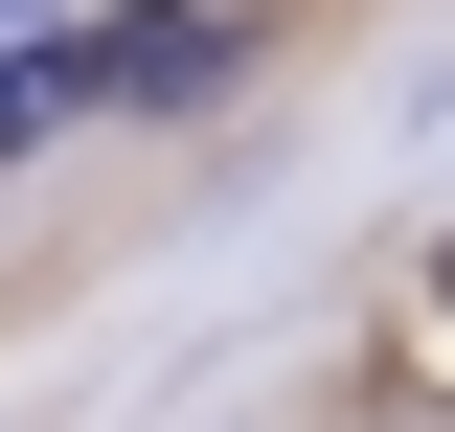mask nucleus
<instances>
[{
  "instance_id": "f257e3e1",
  "label": "nucleus",
  "mask_w": 455,
  "mask_h": 432,
  "mask_svg": "<svg viewBox=\"0 0 455 432\" xmlns=\"http://www.w3.org/2000/svg\"><path fill=\"white\" fill-rule=\"evenodd\" d=\"M387 387H410V410H455V228L387 273Z\"/></svg>"
}]
</instances>
